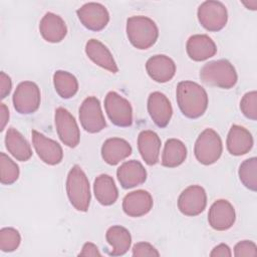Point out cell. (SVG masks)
Segmentation results:
<instances>
[{
	"label": "cell",
	"mask_w": 257,
	"mask_h": 257,
	"mask_svg": "<svg viewBox=\"0 0 257 257\" xmlns=\"http://www.w3.org/2000/svg\"><path fill=\"white\" fill-rule=\"evenodd\" d=\"M176 95L179 108L186 117L198 118L208 107V94L197 82L191 80L179 82Z\"/></svg>",
	"instance_id": "6da1fadb"
},
{
	"label": "cell",
	"mask_w": 257,
	"mask_h": 257,
	"mask_svg": "<svg viewBox=\"0 0 257 257\" xmlns=\"http://www.w3.org/2000/svg\"><path fill=\"white\" fill-rule=\"evenodd\" d=\"M125 30L132 45L140 50L152 47L159 37L157 24L147 16L137 15L127 18Z\"/></svg>",
	"instance_id": "7a4b0ae2"
},
{
	"label": "cell",
	"mask_w": 257,
	"mask_h": 257,
	"mask_svg": "<svg viewBox=\"0 0 257 257\" xmlns=\"http://www.w3.org/2000/svg\"><path fill=\"white\" fill-rule=\"evenodd\" d=\"M66 193L70 204L80 212H86L90 204V187L83 170L75 165L68 172Z\"/></svg>",
	"instance_id": "3957f363"
},
{
	"label": "cell",
	"mask_w": 257,
	"mask_h": 257,
	"mask_svg": "<svg viewBox=\"0 0 257 257\" xmlns=\"http://www.w3.org/2000/svg\"><path fill=\"white\" fill-rule=\"evenodd\" d=\"M203 82L224 89L235 86L238 80L237 72L233 64L227 59H219L207 62L200 71Z\"/></svg>",
	"instance_id": "277c9868"
},
{
	"label": "cell",
	"mask_w": 257,
	"mask_h": 257,
	"mask_svg": "<svg viewBox=\"0 0 257 257\" xmlns=\"http://www.w3.org/2000/svg\"><path fill=\"white\" fill-rule=\"evenodd\" d=\"M222 152L221 138L213 128H206L199 135L194 147V154L199 163L212 165L220 159Z\"/></svg>",
	"instance_id": "5b68a950"
},
{
	"label": "cell",
	"mask_w": 257,
	"mask_h": 257,
	"mask_svg": "<svg viewBox=\"0 0 257 257\" xmlns=\"http://www.w3.org/2000/svg\"><path fill=\"white\" fill-rule=\"evenodd\" d=\"M200 24L208 31L217 32L225 27L228 21L226 6L220 1L209 0L203 2L197 11Z\"/></svg>",
	"instance_id": "8992f818"
},
{
	"label": "cell",
	"mask_w": 257,
	"mask_h": 257,
	"mask_svg": "<svg viewBox=\"0 0 257 257\" xmlns=\"http://www.w3.org/2000/svg\"><path fill=\"white\" fill-rule=\"evenodd\" d=\"M40 89L38 85L32 81L20 82L12 97L14 108L21 114H30L35 112L40 105Z\"/></svg>",
	"instance_id": "52a82bcc"
},
{
	"label": "cell",
	"mask_w": 257,
	"mask_h": 257,
	"mask_svg": "<svg viewBox=\"0 0 257 257\" xmlns=\"http://www.w3.org/2000/svg\"><path fill=\"white\" fill-rule=\"evenodd\" d=\"M104 108L109 120L116 126L126 127L133 123V108L130 101L115 91L107 92Z\"/></svg>",
	"instance_id": "ba28073f"
},
{
	"label": "cell",
	"mask_w": 257,
	"mask_h": 257,
	"mask_svg": "<svg viewBox=\"0 0 257 257\" xmlns=\"http://www.w3.org/2000/svg\"><path fill=\"white\" fill-rule=\"evenodd\" d=\"M79 120L84 131L90 134L99 133L106 126L98 98L88 96L82 101L79 107Z\"/></svg>",
	"instance_id": "9c48e42d"
},
{
	"label": "cell",
	"mask_w": 257,
	"mask_h": 257,
	"mask_svg": "<svg viewBox=\"0 0 257 257\" xmlns=\"http://www.w3.org/2000/svg\"><path fill=\"white\" fill-rule=\"evenodd\" d=\"M54 121L60 141L69 148H75L80 141V132L74 116L63 107L55 110Z\"/></svg>",
	"instance_id": "30bf717a"
},
{
	"label": "cell",
	"mask_w": 257,
	"mask_h": 257,
	"mask_svg": "<svg viewBox=\"0 0 257 257\" xmlns=\"http://www.w3.org/2000/svg\"><path fill=\"white\" fill-rule=\"evenodd\" d=\"M207 194L203 187L192 185L186 188L178 199V208L182 214L189 217L200 215L206 208Z\"/></svg>",
	"instance_id": "8fae6325"
},
{
	"label": "cell",
	"mask_w": 257,
	"mask_h": 257,
	"mask_svg": "<svg viewBox=\"0 0 257 257\" xmlns=\"http://www.w3.org/2000/svg\"><path fill=\"white\" fill-rule=\"evenodd\" d=\"M76 14L81 24L91 31L102 30L109 21L107 9L96 2L85 3L76 10Z\"/></svg>",
	"instance_id": "7c38bea8"
},
{
	"label": "cell",
	"mask_w": 257,
	"mask_h": 257,
	"mask_svg": "<svg viewBox=\"0 0 257 257\" xmlns=\"http://www.w3.org/2000/svg\"><path fill=\"white\" fill-rule=\"evenodd\" d=\"M31 135L35 152L42 162L50 166H55L62 161L63 151L56 141L45 137L35 130L31 132Z\"/></svg>",
	"instance_id": "4fadbf2b"
},
{
	"label": "cell",
	"mask_w": 257,
	"mask_h": 257,
	"mask_svg": "<svg viewBox=\"0 0 257 257\" xmlns=\"http://www.w3.org/2000/svg\"><path fill=\"white\" fill-rule=\"evenodd\" d=\"M235 220V209L229 201L219 199L210 207L208 213V222L214 230L226 231L234 225Z\"/></svg>",
	"instance_id": "5bb4252c"
},
{
	"label": "cell",
	"mask_w": 257,
	"mask_h": 257,
	"mask_svg": "<svg viewBox=\"0 0 257 257\" xmlns=\"http://www.w3.org/2000/svg\"><path fill=\"white\" fill-rule=\"evenodd\" d=\"M148 111L159 127H166L172 117L173 107L169 98L160 91H154L148 98Z\"/></svg>",
	"instance_id": "9a60e30c"
},
{
	"label": "cell",
	"mask_w": 257,
	"mask_h": 257,
	"mask_svg": "<svg viewBox=\"0 0 257 257\" xmlns=\"http://www.w3.org/2000/svg\"><path fill=\"white\" fill-rule=\"evenodd\" d=\"M149 76L156 82L165 83L170 81L176 73V64L172 58L164 54L150 57L146 63Z\"/></svg>",
	"instance_id": "2e32d148"
},
{
	"label": "cell",
	"mask_w": 257,
	"mask_h": 257,
	"mask_svg": "<svg viewBox=\"0 0 257 257\" xmlns=\"http://www.w3.org/2000/svg\"><path fill=\"white\" fill-rule=\"evenodd\" d=\"M154 201L151 194L145 190L133 191L122 200V210L130 217H142L153 208Z\"/></svg>",
	"instance_id": "e0dca14e"
},
{
	"label": "cell",
	"mask_w": 257,
	"mask_h": 257,
	"mask_svg": "<svg viewBox=\"0 0 257 257\" xmlns=\"http://www.w3.org/2000/svg\"><path fill=\"white\" fill-rule=\"evenodd\" d=\"M116 177L123 189H132L146 182L147 171L142 163L136 160H131L118 167Z\"/></svg>",
	"instance_id": "ac0fdd59"
},
{
	"label": "cell",
	"mask_w": 257,
	"mask_h": 257,
	"mask_svg": "<svg viewBox=\"0 0 257 257\" xmlns=\"http://www.w3.org/2000/svg\"><path fill=\"white\" fill-rule=\"evenodd\" d=\"M186 50L189 57L194 61H204L217 53L215 42L206 34H195L189 37Z\"/></svg>",
	"instance_id": "d6986e66"
},
{
	"label": "cell",
	"mask_w": 257,
	"mask_h": 257,
	"mask_svg": "<svg viewBox=\"0 0 257 257\" xmlns=\"http://www.w3.org/2000/svg\"><path fill=\"white\" fill-rule=\"evenodd\" d=\"M39 31L45 41L58 43L66 36L67 27L64 20L59 15L47 12L40 20Z\"/></svg>",
	"instance_id": "ffe728a7"
},
{
	"label": "cell",
	"mask_w": 257,
	"mask_h": 257,
	"mask_svg": "<svg viewBox=\"0 0 257 257\" xmlns=\"http://www.w3.org/2000/svg\"><path fill=\"white\" fill-rule=\"evenodd\" d=\"M227 150L233 156H242L252 149L253 137L244 126L233 124L228 133Z\"/></svg>",
	"instance_id": "44dd1931"
},
{
	"label": "cell",
	"mask_w": 257,
	"mask_h": 257,
	"mask_svg": "<svg viewBox=\"0 0 257 257\" xmlns=\"http://www.w3.org/2000/svg\"><path fill=\"white\" fill-rule=\"evenodd\" d=\"M85 53L87 57L96 65L108 70L109 72L116 73L118 67L115 60L108 50V48L97 39H90L85 44Z\"/></svg>",
	"instance_id": "7402d4cb"
},
{
	"label": "cell",
	"mask_w": 257,
	"mask_h": 257,
	"mask_svg": "<svg viewBox=\"0 0 257 257\" xmlns=\"http://www.w3.org/2000/svg\"><path fill=\"white\" fill-rule=\"evenodd\" d=\"M138 149L146 164L149 166L156 165L159 162L161 139L153 131H143L138 137Z\"/></svg>",
	"instance_id": "603a6c76"
},
{
	"label": "cell",
	"mask_w": 257,
	"mask_h": 257,
	"mask_svg": "<svg viewBox=\"0 0 257 257\" xmlns=\"http://www.w3.org/2000/svg\"><path fill=\"white\" fill-rule=\"evenodd\" d=\"M133 150L131 145L123 139L110 138L107 139L101 147V157L103 161L110 165H117L131 156Z\"/></svg>",
	"instance_id": "cb8c5ba5"
},
{
	"label": "cell",
	"mask_w": 257,
	"mask_h": 257,
	"mask_svg": "<svg viewBox=\"0 0 257 257\" xmlns=\"http://www.w3.org/2000/svg\"><path fill=\"white\" fill-rule=\"evenodd\" d=\"M7 151L20 162H26L32 157V150L27 140L14 127H9L5 135Z\"/></svg>",
	"instance_id": "d4e9b609"
},
{
	"label": "cell",
	"mask_w": 257,
	"mask_h": 257,
	"mask_svg": "<svg viewBox=\"0 0 257 257\" xmlns=\"http://www.w3.org/2000/svg\"><path fill=\"white\" fill-rule=\"evenodd\" d=\"M93 192L98 203L103 206L114 204L118 197V191L112 177L106 174L96 177L93 184Z\"/></svg>",
	"instance_id": "484cf974"
},
{
	"label": "cell",
	"mask_w": 257,
	"mask_h": 257,
	"mask_svg": "<svg viewBox=\"0 0 257 257\" xmlns=\"http://www.w3.org/2000/svg\"><path fill=\"white\" fill-rule=\"evenodd\" d=\"M105 238L107 243L112 247L111 256H121L125 254L132 244V236L130 231L119 225L111 226L107 229Z\"/></svg>",
	"instance_id": "4316f807"
},
{
	"label": "cell",
	"mask_w": 257,
	"mask_h": 257,
	"mask_svg": "<svg viewBox=\"0 0 257 257\" xmlns=\"http://www.w3.org/2000/svg\"><path fill=\"white\" fill-rule=\"evenodd\" d=\"M187 158V148L178 139H170L166 142L163 154L162 165L166 168H176L182 165Z\"/></svg>",
	"instance_id": "83f0119b"
},
{
	"label": "cell",
	"mask_w": 257,
	"mask_h": 257,
	"mask_svg": "<svg viewBox=\"0 0 257 257\" xmlns=\"http://www.w3.org/2000/svg\"><path fill=\"white\" fill-rule=\"evenodd\" d=\"M53 84L58 95L64 99L71 98L78 90L76 77L70 72L57 70L53 74Z\"/></svg>",
	"instance_id": "f1b7e54d"
},
{
	"label": "cell",
	"mask_w": 257,
	"mask_h": 257,
	"mask_svg": "<svg viewBox=\"0 0 257 257\" xmlns=\"http://www.w3.org/2000/svg\"><path fill=\"white\" fill-rule=\"evenodd\" d=\"M241 183L249 190L257 191V159L255 157L245 160L238 171Z\"/></svg>",
	"instance_id": "f546056e"
},
{
	"label": "cell",
	"mask_w": 257,
	"mask_h": 257,
	"mask_svg": "<svg viewBox=\"0 0 257 257\" xmlns=\"http://www.w3.org/2000/svg\"><path fill=\"white\" fill-rule=\"evenodd\" d=\"M19 167L6 154H0V182L3 185H12L19 177Z\"/></svg>",
	"instance_id": "4dcf8cb0"
},
{
	"label": "cell",
	"mask_w": 257,
	"mask_h": 257,
	"mask_svg": "<svg viewBox=\"0 0 257 257\" xmlns=\"http://www.w3.org/2000/svg\"><path fill=\"white\" fill-rule=\"evenodd\" d=\"M21 242L18 230L12 227H5L0 230V250L3 252L15 251Z\"/></svg>",
	"instance_id": "1f68e13d"
},
{
	"label": "cell",
	"mask_w": 257,
	"mask_h": 257,
	"mask_svg": "<svg viewBox=\"0 0 257 257\" xmlns=\"http://www.w3.org/2000/svg\"><path fill=\"white\" fill-rule=\"evenodd\" d=\"M242 113L251 120L257 119V92L255 90L245 93L240 101Z\"/></svg>",
	"instance_id": "d6a6232c"
},
{
	"label": "cell",
	"mask_w": 257,
	"mask_h": 257,
	"mask_svg": "<svg viewBox=\"0 0 257 257\" xmlns=\"http://www.w3.org/2000/svg\"><path fill=\"white\" fill-rule=\"evenodd\" d=\"M234 256L242 257V256H257V246L253 241L243 240L238 242L234 247Z\"/></svg>",
	"instance_id": "836d02e7"
},
{
	"label": "cell",
	"mask_w": 257,
	"mask_h": 257,
	"mask_svg": "<svg viewBox=\"0 0 257 257\" xmlns=\"http://www.w3.org/2000/svg\"><path fill=\"white\" fill-rule=\"evenodd\" d=\"M133 256L142 257V256H160L159 251L148 242H139L133 247Z\"/></svg>",
	"instance_id": "e575fe53"
},
{
	"label": "cell",
	"mask_w": 257,
	"mask_h": 257,
	"mask_svg": "<svg viewBox=\"0 0 257 257\" xmlns=\"http://www.w3.org/2000/svg\"><path fill=\"white\" fill-rule=\"evenodd\" d=\"M12 81L9 75H7L4 71L0 72V97L5 98L11 91Z\"/></svg>",
	"instance_id": "d590c367"
},
{
	"label": "cell",
	"mask_w": 257,
	"mask_h": 257,
	"mask_svg": "<svg viewBox=\"0 0 257 257\" xmlns=\"http://www.w3.org/2000/svg\"><path fill=\"white\" fill-rule=\"evenodd\" d=\"M211 257H230L232 256V252L230 247L227 244H219L213 248L210 253Z\"/></svg>",
	"instance_id": "8d00e7d4"
},
{
	"label": "cell",
	"mask_w": 257,
	"mask_h": 257,
	"mask_svg": "<svg viewBox=\"0 0 257 257\" xmlns=\"http://www.w3.org/2000/svg\"><path fill=\"white\" fill-rule=\"evenodd\" d=\"M78 255L79 256H101L96 245H94L91 242H86L83 245V247Z\"/></svg>",
	"instance_id": "74e56055"
},
{
	"label": "cell",
	"mask_w": 257,
	"mask_h": 257,
	"mask_svg": "<svg viewBox=\"0 0 257 257\" xmlns=\"http://www.w3.org/2000/svg\"><path fill=\"white\" fill-rule=\"evenodd\" d=\"M9 120V110L4 103H0V130L4 131Z\"/></svg>",
	"instance_id": "f35d334b"
},
{
	"label": "cell",
	"mask_w": 257,
	"mask_h": 257,
	"mask_svg": "<svg viewBox=\"0 0 257 257\" xmlns=\"http://www.w3.org/2000/svg\"><path fill=\"white\" fill-rule=\"evenodd\" d=\"M243 4H244L248 9L256 10V6H257V1H256V0H252V1H249V2H243Z\"/></svg>",
	"instance_id": "ab89813d"
}]
</instances>
